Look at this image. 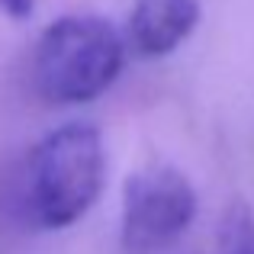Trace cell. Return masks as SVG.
I'll return each mask as SVG.
<instances>
[{"mask_svg": "<svg viewBox=\"0 0 254 254\" xmlns=\"http://www.w3.org/2000/svg\"><path fill=\"white\" fill-rule=\"evenodd\" d=\"M106 184L103 135L90 123H68L32 148L23 171V206L39 229H68L84 219Z\"/></svg>", "mask_w": 254, "mask_h": 254, "instance_id": "cell-1", "label": "cell"}, {"mask_svg": "<svg viewBox=\"0 0 254 254\" xmlns=\"http://www.w3.org/2000/svg\"><path fill=\"white\" fill-rule=\"evenodd\" d=\"M126 62V39L106 16L71 13L45 26L32 55V81L58 106L90 103L106 93Z\"/></svg>", "mask_w": 254, "mask_h": 254, "instance_id": "cell-2", "label": "cell"}, {"mask_svg": "<svg viewBox=\"0 0 254 254\" xmlns=\"http://www.w3.org/2000/svg\"><path fill=\"white\" fill-rule=\"evenodd\" d=\"M196 216V190L171 164H148L123 187L126 254H158L171 248Z\"/></svg>", "mask_w": 254, "mask_h": 254, "instance_id": "cell-3", "label": "cell"}, {"mask_svg": "<svg viewBox=\"0 0 254 254\" xmlns=\"http://www.w3.org/2000/svg\"><path fill=\"white\" fill-rule=\"evenodd\" d=\"M196 23V0H135L129 13V42L142 58H164L190 39Z\"/></svg>", "mask_w": 254, "mask_h": 254, "instance_id": "cell-4", "label": "cell"}, {"mask_svg": "<svg viewBox=\"0 0 254 254\" xmlns=\"http://www.w3.org/2000/svg\"><path fill=\"white\" fill-rule=\"evenodd\" d=\"M212 254H254V216L248 206L235 203L225 212Z\"/></svg>", "mask_w": 254, "mask_h": 254, "instance_id": "cell-5", "label": "cell"}, {"mask_svg": "<svg viewBox=\"0 0 254 254\" xmlns=\"http://www.w3.org/2000/svg\"><path fill=\"white\" fill-rule=\"evenodd\" d=\"M0 13L10 16L13 23H26L36 13V0H0Z\"/></svg>", "mask_w": 254, "mask_h": 254, "instance_id": "cell-6", "label": "cell"}]
</instances>
